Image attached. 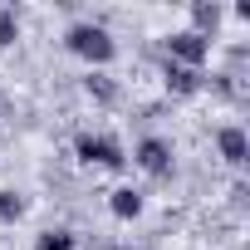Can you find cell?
<instances>
[{"mask_svg": "<svg viewBox=\"0 0 250 250\" xmlns=\"http://www.w3.org/2000/svg\"><path fill=\"white\" fill-rule=\"evenodd\" d=\"M64 49H69L74 59H83L88 69H103V64L118 59V40H113V30L98 25V20H74V25L64 30Z\"/></svg>", "mask_w": 250, "mask_h": 250, "instance_id": "cell-1", "label": "cell"}, {"mask_svg": "<svg viewBox=\"0 0 250 250\" xmlns=\"http://www.w3.org/2000/svg\"><path fill=\"white\" fill-rule=\"evenodd\" d=\"M74 157L88 162V167H103V172H123V167H128L123 143L108 138V133H79V138H74Z\"/></svg>", "mask_w": 250, "mask_h": 250, "instance_id": "cell-2", "label": "cell"}, {"mask_svg": "<svg viewBox=\"0 0 250 250\" xmlns=\"http://www.w3.org/2000/svg\"><path fill=\"white\" fill-rule=\"evenodd\" d=\"M138 172H147L152 182H167L172 172H177V152H172V143L167 138H157V133H147V138H138V147H133V157H128Z\"/></svg>", "mask_w": 250, "mask_h": 250, "instance_id": "cell-3", "label": "cell"}, {"mask_svg": "<svg viewBox=\"0 0 250 250\" xmlns=\"http://www.w3.org/2000/svg\"><path fill=\"white\" fill-rule=\"evenodd\" d=\"M162 44H167V59L187 64V69H206V59H211V40H201L196 30H172Z\"/></svg>", "mask_w": 250, "mask_h": 250, "instance_id": "cell-4", "label": "cell"}, {"mask_svg": "<svg viewBox=\"0 0 250 250\" xmlns=\"http://www.w3.org/2000/svg\"><path fill=\"white\" fill-rule=\"evenodd\" d=\"M216 152L226 157V167H235V172H240V167L250 162V133L240 128V123H226V128L216 133Z\"/></svg>", "mask_w": 250, "mask_h": 250, "instance_id": "cell-5", "label": "cell"}, {"mask_svg": "<svg viewBox=\"0 0 250 250\" xmlns=\"http://www.w3.org/2000/svg\"><path fill=\"white\" fill-rule=\"evenodd\" d=\"M162 83H167V93H177V98H191V93H201L206 88V69H187V64H162Z\"/></svg>", "mask_w": 250, "mask_h": 250, "instance_id": "cell-6", "label": "cell"}, {"mask_svg": "<svg viewBox=\"0 0 250 250\" xmlns=\"http://www.w3.org/2000/svg\"><path fill=\"white\" fill-rule=\"evenodd\" d=\"M221 20H226V5H221V0H191V25H187V30H196L201 40H216Z\"/></svg>", "mask_w": 250, "mask_h": 250, "instance_id": "cell-7", "label": "cell"}, {"mask_svg": "<svg viewBox=\"0 0 250 250\" xmlns=\"http://www.w3.org/2000/svg\"><path fill=\"white\" fill-rule=\"evenodd\" d=\"M108 211H113L118 221H138V216L147 211V201H143L138 187H113V191H108Z\"/></svg>", "mask_w": 250, "mask_h": 250, "instance_id": "cell-8", "label": "cell"}, {"mask_svg": "<svg viewBox=\"0 0 250 250\" xmlns=\"http://www.w3.org/2000/svg\"><path fill=\"white\" fill-rule=\"evenodd\" d=\"M83 93H88L93 103H118V83H113L108 74H98V69H88V79H83Z\"/></svg>", "mask_w": 250, "mask_h": 250, "instance_id": "cell-9", "label": "cell"}, {"mask_svg": "<svg viewBox=\"0 0 250 250\" xmlns=\"http://www.w3.org/2000/svg\"><path fill=\"white\" fill-rule=\"evenodd\" d=\"M25 211H30V201H25L20 191L0 187V226H15V221H25Z\"/></svg>", "mask_w": 250, "mask_h": 250, "instance_id": "cell-10", "label": "cell"}, {"mask_svg": "<svg viewBox=\"0 0 250 250\" xmlns=\"http://www.w3.org/2000/svg\"><path fill=\"white\" fill-rule=\"evenodd\" d=\"M79 245V235L69 230V226H54V230H44L40 240H35V250H74Z\"/></svg>", "mask_w": 250, "mask_h": 250, "instance_id": "cell-11", "label": "cell"}, {"mask_svg": "<svg viewBox=\"0 0 250 250\" xmlns=\"http://www.w3.org/2000/svg\"><path fill=\"white\" fill-rule=\"evenodd\" d=\"M20 40V10L15 5H0V49H10Z\"/></svg>", "mask_w": 250, "mask_h": 250, "instance_id": "cell-12", "label": "cell"}, {"mask_svg": "<svg viewBox=\"0 0 250 250\" xmlns=\"http://www.w3.org/2000/svg\"><path fill=\"white\" fill-rule=\"evenodd\" d=\"M108 250H133V245H108Z\"/></svg>", "mask_w": 250, "mask_h": 250, "instance_id": "cell-13", "label": "cell"}]
</instances>
